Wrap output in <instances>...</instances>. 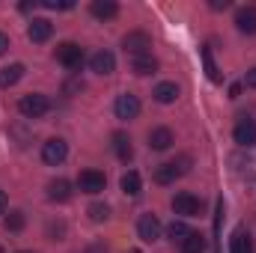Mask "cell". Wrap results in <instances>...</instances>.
I'll return each instance as SVG.
<instances>
[{"mask_svg": "<svg viewBox=\"0 0 256 253\" xmlns=\"http://www.w3.org/2000/svg\"><path fill=\"white\" fill-rule=\"evenodd\" d=\"M18 110H21V116H27V120H39V116H45V114L51 110V102H48V96H42V92H30V96H24V98L18 102Z\"/></svg>", "mask_w": 256, "mask_h": 253, "instance_id": "1", "label": "cell"}, {"mask_svg": "<svg viewBox=\"0 0 256 253\" xmlns=\"http://www.w3.org/2000/svg\"><path fill=\"white\" fill-rule=\"evenodd\" d=\"M122 48L131 57H146L152 51V36L143 33V30H134V33H128L126 39H122Z\"/></svg>", "mask_w": 256, "mask_h": 253, "instance_id": "2", "label": "cell"}, {"mask_svg": "<svg viewBox=\"0 0 256 253\" xmlns=\"http://www.w3.org/2000/svg\"><path fill=\"white\" fill-rule=\"evenodd\" d=\"M66 158H68V143L60 140V137H54V140H48V143L42 146V161H45V164L60 167Z\"/></svg>", "mask_w": 256, "mask_h": 253, "instance_id": "3", "label": "cell"}, {"mask_svg": "<svg viewBox=\"0 0 256 253\" xmlns=\"http://www.w3.org/2000/svg\"><path fill=\"white\" fill-rule=\"evenodd\" d=\"M114 114H116V120H137V114H140V98L137 96H131V92H122L120 98H116V104H114Z\"/></svg>", "mask_w": 256, "mask_h": 253, "instance_id": "4", "label": "cell"}, {"mask_svg": "<svg viewBox=\"0 0 256 253\" xmlns=\"http://www.w3.org/2000/svg\"><path fill=\"white\" fill-rule=\"evenodd\" d=\"M57 60H60L66 68H80V63H84V48L74 45V42H63V45L57 48Z\"/></svg>", "mask_w": 256, "mask_h": 253, "instance_id": "5", "label": "cell"}, {"mask_svg": "<svg viewBox=\"0 0 256 253\" xmlns=\"http://www.w3.org/2000/svg\"><path fill=\"white\" fill-rule=\"evenodd\" d=\"M108 185V179H104V173H98V170H84L80 176H78V188L84 190V194H102Z\"/></svg>", "mask_w": 256, "mask_h": 253, "instance_id": "6", "label": "cell"}, {"mask_svg": "<svg viewBox=\"0 0 256 253\" xmlns=\"http://www.w3.org/2000/svg\"><path fill=\"white\" fill-rule=\"evenodd\" d=\"M200 208H202V202H200L194 194H176V196H173V212L182 214V218H196Z\"/></svg>", "mask_w": 256, "mask_h": 253, "instance_id": "7", "label": "cell"}, {"mask_svg": "<svg viewBox=\"0 0 256 253\" xmlns=\"http://www.w3.org/2000/svg\"><path fill=\"white\" fill-rule=\"evenodd\" d=\"M137 236L143 238V242H158L161 238V220L155 218V214H143L140 220H137Z\"/></svg>", "mask_w": 256, "mask_h": 253, "instance_id": "8", "label": "cell"}, {"mask_svg": "<svg viewBox=\"0 0 256 253\" xmlns=\"http://www.w3.org/2000/svg\"><path fill=\"white\" fill-rule=\"evenodd\" d=\"M51 33H54V24H51L48 18H33V21H30V27H27V39H30V42H36V45L48 42V39H51Z\"/></svg>", "mask_w": 256, "mask_h": 253, "instance_id": "9", "label": "cell"}, {"mask_svg": "<svg viewBox=\"0 0 256 253\" xmlns=\"http://www.w3.org/2000/svg\"><path fill=\"white\" fill-rule=\"evenodd\" d=\"M232 137H236V143L238 146H254L256 143V122L254 120H238V126H236V131H232Z\"/></svg>", "mask_w": 256, "mask_h": 253, "instance_id": "10", "label": "cell"}, {"mask_svg": "<svg viewBox=\"0 0 256 253\" xmlns=\"http://www.w3.org/2000/svg\"><path fill=\"white\" fill-rule=\"evenodd\" d=\"M90 66H92L96 74H114L116 72V57L110 51H98V54H92Z\"/></svg>", "mask_w": 256, "mask_h": 253, "instance_id": "11", "label": "cell"}, {"mask_svg": "<svg viewBox=\"0 0 256 253\" xmlns=\"http://www.w3.org/2000/svg\"><path fill=\"white\" fill-rule=\"evenodd\" d=\"M236 27H238L242 33L254 36L256 33V6H244V9L236 12Z\"/></svg>", "mask_w": 256, "mask_h": 253, "instance_id": "12", "label": "cell"}, {"mask_svg": "<svg viewBox=\"0 0 256 253\" xmlns=\"http://www.w3.org/2000/svg\"><path fill=\"white\" fill-rule=\"evenodd\" d=\"M90 12H92L96 18H102V21H110V18H116V15H120V6H116L114 0H92Z\"/></svg>", "mask_w": 256, "mask_h": 253, "instance_id": "13", "label": "cell"}, {"mask_svg": "<svg viewBox=\"0 0 256 253\" xmlns=\"http://www.w3.org/2000/svg\"><path fill=\"white\" fill-rule=\"evenodd\" d=\"M176 140H173V131L170 128H155L152 134H149V146L155 149V152H164V149H170Z\"/></svg>", "mask_w": 256, "mask_h": 253, "instance_id": "14", "label": "cell"}, {"mask_svg": "<svg viewBox=\"0 0 256 253\" xmlns=\"http://www.w3.org/2000/svg\"><path fill=\"white\" fill-rule=\"evenodd\" d=\"M230 253H254V238L244 230H236L230 238Z\"/></svg>", "mask_w": 256, "mask_h": 253, "instance_id": "15", "label": "cell"}, {"mask_svg": "<svg viewBox=\"0 0 256 253\" xmlns=\"http://www.w3.org/2000/svg\"><path fill=\"white\" fill-rule=\"evenodd\" d=\"M24 72H27V68L21 63H12V66H6V68H0V86H3V90L15 86V84L24 78Z\"/></svg>", "mask_w": 256, "mask_h": 253, "instance_id": "16", "label": "cell"}, {"mask_svg": "<svg viewBox=\"0 0 256 253\" xmlns=\"http://www.w3.org/2000/svg\"><path fill=\"white\" fill-rule=\"evenodd\" d=\"M131 72L140 74V78L155 74V72H158V60H155L152 54H146V57H134V60H131Z\"/></svg>", "mask_w": 256, "mask_h": 253, "instance_id": "17", "label": "cell"}, {"mask_svg": "<svg viewBox=\"0 0 256 253\" xmlns=\"http://www.w3.org/2000/svg\"><path fill=\"white\" fill-rule=\"evenodd\" d=\"M114 152H116V158H120V161H131L134 146H131V137H128V134H122V131H116V134H114Z\"/></svg>", "mask_w": 256, "mask_h": 253, "instance_id": "18", "label": "cell"}, {"mask_svg": "<svg viewBox=\"0 0 256 253\" xmlns=\"http://www.w3.org/2000/svg\"><path fill=\"white\" fill-rule=\"evenodd\" d=\"M48 200H54V202H68V200H72V185H68L66 179H54V182L48 185Z\"/></svg>", "mask_w": 256, "mask_h": 253, "instance_id": "19", "label": "cell"}, {"mask_svg": "<svg viewBox=\"0 0 256 253\" xmlns=\"http://www.w3.org/2000/svg\"><path fill=\"white\" fill-rule=\"evenodd\" d=\"M155 102H161V104H173L176 98H179V86L176 84H170V80H164V84H158L155 86Z\"/></svg>", "mask_w": 256, "mask_h": 253, "instance_id": "20", "label": "cell"}, {"mask_svg": "<svg viewBox=\"0 0 256 253\" xmlns=\"http://www.w3.org/2000/svg\"><path fill=\"white\" fill-rule=\"evenodd\" d=\"M179 176H182V173H179L176 164H161V167L155 170V182H158V185H173Z\"/></svg>", "mask_w": 256, "mask_h": 253, "instance_id": "21", "label": "cell"}, {"mask_svg": "<svg viewBox=\"0 0 256 253\" xmlns=\"http://www.w3.org/2000/svg\"><path fill=\"white\" fill-rule=\"evenodd\" d=\"M140 190H143V182H140V173L128 170L126 176H122V194H128V196H140Z\"/></svg>", "mask_w": 256, "mask_h": 253, "instance_id": "22", "label": "cell"}, {"mask_svg": "<svg viewBox=\"0 0 256 253\" xmlns=\"http://www.w3.org/2000/svg\"><path fill=\"white\" fill-rule=\"evenodd\" d=\"M182 253H206V236L188 232V238L182 242Z\"/></svg>", "mask_w": 256, "mask_h": 253, "instance_id": "23", "label": "cell"}, {"mask_svg": "<svg viewBox=\"0 0 256 253\" xmlns=\"http://www.w3.org/2000/svg\"><path fill=\"white\" fill-rule=\"evenodd\" d=\"M86 214H90L92 224H102V220L110 218V206H108V202H92V206L86 208Z\"/></svg>", "mask_w": 256, "mask_h": 253, "instance_id": "24", "label": "cell"}, {"mask_svg": "<svg viewBox=\"0 0 256 253\" xmlns=\"http://www.w3.org/2000/svg\"><path fill=\"white\" fill-rule=\"evenodd\" d=\"M202 63H206V72H208V80H212V84H220V80H224L220 72H218V66H214V60H212V51H208V48L202 51Z\"/></svg>", "mask_w": 256, "mask_h": 253, "instance_id": "25", "label": "cell"}, {"mask_svg": "<svg viewBox=\"0 0 256 253\" xmlns=\"http://www.w3.org/2000/svg\"><path fill=\"white\" fill-rule=\"evenodd\" d=\"M167 232H170V238H173V244H176V242H179V244H182V242H185V238H188V232H191V230H188V226H185V224H182V220H173V224H170V230H167Z\"/></svg>", "mask_w": 256, "mask_h": 253, "instance_id": "26", "label": "cell"}, {"mask_svg": "<svg viewBox=\"0 0 256 253\" xmlns=\"http://www.w3.org/2000/svg\"><path fill=\"white\" fill-rule=\"evenodd\" d=\"M24 224H27L24 212H12V214L6 218V230H9V232H21V230H24Z\"/></svg>", "mask_w": 256, "mask_h": 253, "instance_id": "27", "label": "cell"}, {"mask_svg": "<svg viewBox=\"0 0 256 253\" xmlns=\"http://www.w3.org/2000/svg\"><path fill=\"white\" fill-rule=\"evenodd\" d=\"M42 6H48V9H72L74 3L72 0H42Z\"/></svg>", "mask_w": 256, "mask_h": 253, "instance_id": "28", "label": "cell"}, {"mask_svg": "<svg viewBox=\"0 0 256 253\" xmlns=\"http://www.w3.org/2000/svg\"><path fill=\"white\" fill-rule=\"evenodd\" d=\"M208 6H212L214 12H220V9H230V0H212Z\"/></svg>", "mask_w": 256, "mask_h": 253, "instance_id": "29", "label": "cell"}, {"mask_svg": "<svg viewBox=\"0 0 256 253\" xmlns=\"http://www.w3.org/2000/svg\"><path fill=\"white\" fill-rule=\"evenodd\" d=\"M244 84H248L250 90H256V68H250V72H248V78H244Z\"/></svg>", "mask_w": 256, "mask_h": 253, "instance_id": "30", "label": "cell"}, {"mask_svg": "<svg viewBox=\"0 0 256 253\" xmlns=\"http://www.w3.org/2000/svg\"><path fill=\"white\" fill-rule=\"evenodd\" d=\"M6 51H9V36L0 33V54H6Z\"/></svg>", "mask_w": 256, "mask_h": 253, "instance_id": "31", "label": "cell"}, {"mask_svg": "<svg viewBox=\"0 0 256 253\" xmlns=\"http://www.w3.org/2000/svg\"><path fill=\"white\" fill-rule=\"evenodd\" d=\"M238 96H242V84H232L230 86V98H238Z\"/></svg>", "mask_w": 256, "mask_h": 253, "instance_id": "32", "label": "cell"}, {"mask_svg": "<svg viewBox=\"0 0 256 253\" xmlns=\"http://www.w3.org/2000/svg\"><path fill=\"white\" fill-rule=\"evenodd\" d=\"M6 206H9V200H6V194H3V190H0V214H3V212H6Z\"/></svg>", "mask_w": 256, "mask_h": 253, "instance_id": "33", "label": "cell"}, {"mask_svg": "<svg viewBox=\"0 0 256 253\" xmlns=\"http://www.w3.org/2000/svg\"><path fill=\"white\" fill-rule=\"evenodd\" d=\"M86 253H108V250H104V244H92Z\"/></svg>", "mask_w": 256, "mask_h": 253, "instance_id": "34", "label": "cell"}, {"mask_svg": "<svg viewBox=\"0 0 256 253\" xmlns=\"http://www.w3.org/2000/svg\"><path fill=\"white\" fill-rule=\"evenodd\" d=\"M128 253H140V250H128Z\"/></svg>", "mask_w": 256, "mask_h": 253, "instance_id": "35", "label": "cell"}, {"mask_svg": "<svg viewBox=\"0 0 256 253\" xmlns=\"http://www.w3.org/2000/svg\"><path fill=\"white\" fill-rule=\"evenodd\" d=\"M0 253H3V248H0Z\"/></svg>", "mask_w": 256, "mask_h": 253, "instance_id": "36", "label": "cell"}]
</instances>
